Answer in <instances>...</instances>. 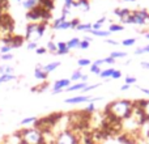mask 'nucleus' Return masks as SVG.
<instances>
[{
  "mask_svg": "<svg viewBox=\"0 0 149 144\" xmlns=\"http://www.w3.org/2000/svg\"><path fill=\"white\" fill-rule=\"evenodd\" d=\"M76 30H80V31H90V30H92V24H90V22L80 24V25L76 28Z\"/></svg>",
  "mask_w": 149,
  "mask_h": 144,
  "instance_id": "obj_25",
  "label": "nucleus"
},
{
  "mask_svg": "<svg viewBox=\"0 0 149 144\" xmlns=\"http://www.w3.org/2000/svg\"><path fill=\"white\" fill-rule=\"evenodd\" d=\"M89 33L93 34V36H97V37H105V38L110 36V31H109V30H102V29H101V30H93V29H92Z\"/></svg>",
  "mask_w": 149,
  "mask_h": 144,
  "instance_id": "obj_21",
  "label": "nucleus"
},
{
  "mask_svg": "<svg viewBox=\"0 0 149 144\" xmlns=\"http://www.w3.org/2000/svg\"><path fill=\"white\" fill-rule=\"evenodd\" d=\"M130 88H131V85H128V84H124V85H122V87H120V90H123V92H126V90H128Z\"/></svg>",
  "mask_w": 149,
  "mask_h": 144,
  "instance_id": "obj_47",
  "label": "nucleus"
},
{
  "mask_svg": "<svg viewBox=\"0 0 149 144\" xmlns=\"http://www.w3.org/2000/svg\"><path fill=\"white\" fill-rule=\"evenodd\" d=\"M63 1H64V5H63V7L67 8V9H71V8L73 7L74 0H63Z\"/></svg>",
  "mask_w": 149,
  "mask_h": 144,
  "instance_id": "obj_37",
  "label": "nucleus"
},
{
  "mask_svg": "<svg viewBox=\"0 0 149 144\" xmlns=\"http://www.w3.org/2000/svg\"><path fill=\"white\" fill-rule=\"evenodd\" d=\"M81 77H82V72H81V70H76V71H73V73H72V76H71V81H77L79 82L80 80H81Z\"/></svg>",
  "mask_w": 149,
  "mask_h": 144,
  "instance_id": "obj_24",
  "label": "nucleus"
},
{
  "mask_svg": "<svg viewBox=\"0 0 149 144\" xmlns=\"http://www.w3.org/2000/svg\"><path fill=\"white\" fill-rule=\"evenodd\" d=\"M110 57L111 58H114V59H120V58H124V57H127V52L126 51H113L110 54Z\"/></svg>",
  "mask_w": 149,
  "mask_h": 144,
  "instance_id": "obj_28",
  "label": "nucleus"
},
{
  "mask_svg": "<svg viewBox=\"0 0 149 144\" xmlns=\"http://www.w3.org/2000/svg\"><path fill=\"white\" fill-rule=\"evenodd\" d=\"M124 1H134V3H135L136 0H124Z\"/></svg>",
  "mask_w": 149,
  "mask_h": 144,
  "instance_id": "obj_57",
  "label": "nucleus"
},
{
  "mask_svg": "<svg viewBox=\"0 0 149 144\" xmlns=\"http://www.w3.org/2000/svg\"><path fill=\"white\" fill-rule=\"evenodd\" d=\"M52 144H80V139L73 129H65L55 135Z\"/></svg>",
  "mask_w": 149,
  "mask_h": 144,
  "instance_id": "obj_4",
  "label": "nucleus"
},
{
  "mask_svg": "<svg viewBox=\"0 0 149 144\" xmlns=\"http://www.w3.org/2000/svg\"><path fill=\"white\" fill-rule=\"evenodd\" d=\"M46 50H49V51H51L52 54H56L58 51V47H56V43H55L54 41H49L46 45Z\"/></svg>",
  "mask_w": 149,
  "mask_h": 144,
  "instance_id": "obj_27",
  "label": "nucleus"
},
{
  "mask_svg": "<svg viewBox=\"0 0 149 144\" xmlns=\"http://www.w3.org/2000/svg\"><path fill=\"white\" fill-rule=\"evenodd\" d=\"M26 18L30 22H46L47 24V21L51 18V12H47V10H45L39 5H37L31 10H28Z\"/></svg>",
  "mask_w": 149,
  "mask_h": 144,
  "instance_id": "obj_5",
  "label": "nucleus"
},
{
  "mask_svg": "<svg viewBox=\"0 0 149 144\" xmlns=\"http://www.w3.org/2000/svg\"><path fill=\"white\" fill-rule=\"evenodd\" d=\"M135 43H136V39L135 38H127V39H124V41L122 42L123 46H134Z\"/></svg>",
  "mask_w": 149,
  "mask_h": 144,
  "instance_id": "obj_31",
  "label": "nucleus"
},
{
  "mask_svg": "<svg viewBox=\"0 0 149 144\" xmlns=\"http://www.w3.org/2000/svg\"><path fill=\"white\" fill-rule=\"evenodd\" d=\"M103 63H105V62H103V59H97V60L94 62V64H95V66H100V67H101Z\"/></svg>",
  "mask_w": 149,
  "mask_h": 144,
  "instance_id": "obj_49",
  "label": "nucleus"
},
{
  "mask_svg": "<svg viewBox=\"0 0 149 144\" xmlns=\"http://www.w3.org/2000/svg\"><path fill=\"white\" fill-rule=\"evenodd\" d=\"M88 85V82H82V81H79L73 85H70V87L65 89V92H76V90H82L85 87Z\"/></svg>",
  "mask_w": 149,
  "mask_h": 144,
  "instance_id": "obj_15",
  "label": "nucleus"
},
{
  "mask_svg": "<svg viewBox=\"0 0 149 144\" xmlns=\"http://www.w3.org/2000/svg\"><path fill=\"white\" fill-rule=\"evenodd\" d=\"M71 85V80L70 79H60L56 80L52 85V94H58V93H62L63 90H65L68 87Z\"/></svg>",
  "mask_w": 149,
  "mask_h": 144,
  "instance_id": "obj_8",
  "label": "nucleus"
},
{
  "mask_svg": "<svg viewBox=\"0 0 149 144\" xmlns=\"http://www.w3.org/2000/svg\"><path fill=\"white\" fill-rule=\"evenodd\" d=\"M114 68H106V70H103L102 72L100 73V77L101 79H109L110 77L111 79V76H113V73H114Z\"/></svg>",
  "mask_w": 149,
  "mask_h": 144,
  "instance_id": "obj_22",
  "label": "nucleus"
},
{
  "mask_svg": "<svg viewBox=\"0 0 149 144\" xmlns=\"http://www.w3.org/2000/svg\"><path fill=\"white\" fill-rule=\"evenodd\" d=\"M141 66L143 68H145V70H149V62H141Z\"/></svg>",
  "mask_w": 149,
  "mask_h": 144,
  "instance_id": "obj_48",
  "label": "nucleus"
},
{
  "mask_svg": "<svg viewBox=\"0 0 149 144\" xmlns=\"http://www.w3.org/2000/svg\"><path fill=\"white\" fill-rule=\"evenodd\" d=\"M140 90H141L144 94H147V96H149V89H147V88H140Z\"/></svg>",
  "mask_w": 149,
  "mask_h": 144,
  "instance_id": "obj_50",
  "label": "nucleus"
},
{
  "mask_svg": "<svg viewBox=\"0 0 149 144\" xmlns=\"http://www.w3.org/2000/svg\"><path fill=\"white\" fill-rule=\"evenodd\" d=\"M135 82H136V77H134V76H127L126 77V84L132 85V84H135Z\"/></svg>",
  "mask_w": 149,
  "mask_h": 144,
  "instance_id": "obj_39",
  "label": "nucleus"
},
{
  "mask_svg": "<svg viewBox=\"0 0 149 144\" xmlns=\"http://www.w3.org/2000/svg\"><path fill=\"white\" fill-rule=\"evenodd\" d=\"M106 43H109V45H113V46H115V45H118V42H116V41H114V39L107 38V39H106Z\"/></svg>",
  "mask_w": 149,
  "mask_h": 144,
  "instance_id": "obj_46",
  "label": "nucleus"
},
{
  "mask_svg": "<svg viewBox=\"0 0 149 144\" xmlns=\"http://www.w3.org/2000/svg\"><path fill=\"white\" fill-rule=\"evenodd\" d=\"M124 30V25H120V24H111L109 25V31L110 33H116V31H122Z\"/></svg>",
  "mask_w": 149,
  "mask_h": 144,
  "instance_id": "obj_20",
  "label": "nucleus"
},
{
  "mask_svg": "<svg viewBox=\"0 0 149 144\" xmlns=\"http://www.w3.org/2000/svg\"><path fill=\"white\" fill-rule=\"evenodd\" d=\"M77 63H79L80 67H86V66H90V64H92L90 59H79V60H77Z\"/></svg>",
  "mask_w": 149,
  "mask_h": 144,
  "instance_id": "obj_33",
  "label": "nucleus"
},
{
  "mask_svg": "<svg viewBox=\"0 0 149 144\" xmlns=\"http://www.w3.org/2000/svg\"><path fill=\"white\" fill-rule=\"evenodd\" d=\"M89 45H90V42H88V41H80V45H79V49H81V50H86V49H89Z\"/></svg>",
  "mask_w": 149,
  "mask_h": 144,
  "instance_id": "obj_34",
  "label": "nucleus"
},
{
  "mask_svg": "<svg viewBox=\"0 0 149 144\" xmlns=\"http://www.w3.org/2000/svg\"><path fill=\"white\" fill-rule=\"evenodd\" d=\"M67 29H72V26H71V21L65 20V21H63L59 26H56L55 30H67Z\"/></svg>",
  "mask_w": 149,
  "mask_h": 144,
  "instance_id": "obj_26",
  "label": "nucleus"
},
{
  "mask_svg": "<svg viewBox=\"0 0 149 144\" xmlns=\"http://www.w3.org/2000/svg\"><path fill=\"white\" fill-rule=\"evenodd\" d=\"M24 37L21 36H7L5 38H3V42H4V45H9L12 49H17V47H20L21 45L24 43Z\"/></svg>",
  "mask_w": 149,
  "mask_h": 144,
  "instance_id": "obj_7",
  "label": "nucleus"
},
{
  "mask_svg": "<svg viewBox=\"0 0 149 144\" xmlns=\"http://www.w3.org/2000/svg\"><path fill=\"white\" fill-rule=\"evenodd\" d=\"M38 43L37 42H33V41H30V42H28V46H26V49L28 50H37L38 49Z\"/></svg>",
  "mask_w": 149,
  "mask_h": 144,
  "instance_id": "obj_35",
  "label": "nucleus"
},
{
  "mask_svg": "<svg viewBox=\"0 0 149 144\" xmlns=\"http://www.w3.org/2000/svg\"><path fill=\"white\" fill-rule=\"evenodd\" d=\"M73 8H79V9L84 10V12H88L90 9L89 0H76L73 3Z\"/></svg>",
  "mask_w": 149,
  "mask_h": 144,
  "instance_id": "obj_12",
  "label": "nucleus"
},
{
  "mask_svg": "<svg viewBox=\"0 0 149 144\" xmlns=\"http://www.w3.org/2000/svg\"><path fill=\"white\" fill-rule=\"evenodd\" d=\"M105 21H106V17H105V16H103L102 18H100V20L97 21V22H98V24H101V25H103V22H105Z\"/></svg>",
  "mask_w": 149,
  "mask_h": 144,
  "instance_id": "obj_52",
  "label": "nucleus"
},
{
  "mask_svg": "<svg viewBox=\"0 0 149 144\" xmlns=\"http://www.w3.org/2000/svg\"><path fill=\"white\" fill-rule=\"evenodd\" d=\"M47 24L46 22H29L26 25V31H25V38L29 42L33 41L37 42L43 37L45 31H46Z\"/></svg>",
  "mask_w": 149,
  "mask_h": 144,
  "instance_id": "obj_3",
  "label": "nucleus"
},
{
  "mask_svg": "<svg viewBox=\"0 0 149 144\" xmlns=\"http://www.w3.org/2000/svg\"><path fill=\"white\" fill-rule=\"evenodd\" d=\"M143 52H149V45H147L145 47H143Z\"/></svg>",
  "mask_w": 149,
  "mask_h": 144,
  "instance_id": "obj_53",
  "label": "nucleus"
},
{
  "mask_svg": "<svg viewBox=\"0 0 149 144\" xmlns=\"http://www.w3.org/2000/svg\"><path fill=\"white\" fill-rule=\"evenodd\" d=\"M37 117H26V118H24L22 121L20 122V126H31V124H36L37 122Z\"/></svg>",
  "mask_w": 149,
  "mask_h": 144,
  "instance_id": "obj_18",
  "label": "nucleus"
},
{
  "mask_svg": "<svg viewBox=\"0 0 149 144\" xmlns=\"http://www.w3.org/2000/svg\"><path fill=\"white\" fill-rule=\"evenodd\" d=\"M38 5L47 12H51L54 9V0H38Z\"/></svg>",
  "mask_w": 149,
  "mask_h": 144,
  "instance_id": "obj_13",
  "label": "nucleus"
},
{
  "mask_svg": "<svg viewBox=\"0 0 149 144\" xmlns=\"http://www.w3.org/2000/svg\"><path fill=\"white\" fill-rule=\"evenodd\" d=\"M115 15L120 18L122 24H128V17L131 16V10L127 9V8H116Z\"/></svg>",
  "mask_w": 149,
  "mask_h": 144,
  "instance_id": "obj_9",
  "label": "nucleus"
},
{
  "mask_svg": "<svg viewBox=\"0 0 149 144\" xmlns=\"http://www.w3.org/2000/svg\"><path fill=\"white\" fill-rule=\"evenodd\" d=\"M13 1H17V3H20V1H21V0H13Z\"/></svg>",
  "mask_w": 149,
  "mask_h": 144,
  "instance_id": "obj_58",
  "label": "nucleus"
},
{
  "mask_svg": "<svg viewBox=\"0 0 149 144\" xmlns=\"http://www.w3.org/2000/svg\"><path fill=\"white\" fill-rule=\"evenodd\" d=\"M120 77H122V71L115 70V71H114V73H113V76H111V79L118 80V79H120Z\"/></svg>",
  "mask_w": 149,
  "mask_h": 144,
  "instance_id": "obj_40",
  "label": "nucleus"
},
{
  "mask_svg": "<svg viewBox=\"0 0 149 144\" xmlns=\"http://www.w3.org/2000/svg\"><path fill=\"white\" fill-rule=\"evenodd\" d=\"M34 76H36V79L45 81V80L47 79V76H49V75L43 71V66H42V64H37L36 70H34Z\"/></svg>",
  "mask_w": 149,
  "mask_h": 144,
  "instance_id": "obj_11",
  "label": "nucleus"
},
{
  "mask_svg": "<svg viewBox=\"0 0 149 144\" xmlns=\"http://www.w3.org/2000/svg\"><path fill=\"white\" fill-rule=\"evenodd\" d=\"M12 80H16L15 73H3L0 75V84H4V82H9Z\"/></svg>",
  "mask_w": 149,
  "mask_h": 144,
  "instance_id": "obj_19",
  "label": "nucleus"
},
{
  "mask_svg": "<svg viewBox=\"0 0 149 144\" xmlns=\"http://www.w3.org/2000/svg\"><path fill=\"white\" fill-rule=\"evenodd\" d=\"M134 110V101L130 100H115L106 106V117L111 121L122 122L131 115Z\"/></svg>",
  "mask_w": 149,
  "mask_h": 144,
  "instance_id": "obj_1",
  "label": "nucleus"
},
{
  "mask_svg": "<svg viewBox=\"0 0 149 144\" xmlns=\"http://www.w3.org/2000/svg\"><path fill=\"white\" fill-rule=\"evenodd\" d=\"M60 66V62H58V60H55V62H51V63H49V64H46V66H43V71L46 72L47 75L50 73V72H52V71H55L58 67Z\"/></svg>",
  "mask_w": 149,
  "mask_h": 144,
  "instance_id": "obj_16",
  "label": "nucleus"
},
{
  "mask_svg": "<svg viewBox=\"0 0 149 144\" xmlns=\"http://www.w3.org/2000/svg\"><path fill=\"white\" fill-rule=\"evenodd\" d=\"M80 41H81V39H79V38H71L70 41L67 42V47H68V49H70V50L76 49V47H79Z\"/></svg>",
  "mask_w": 149,
  "mask_h": 144,
  "instance_id": "obj_23",
  "label": "nucleus"
},
{
  "mask_svg": "<svg viewBox=\"0 0 149 144\" xmlns=\"http://www.w3.org/2000/svg\"><path fill=\"white\" fill-rule=\"evenodd\" d=\"M21 144H46L45 134L37 127H26L18 131Z\"/></svg>",
  "mask_w": 149,
  "mask_h": 144,
  "instance_id": "obj_2",
  "label": "nucleus"
},
{
  "mask_svg": "<svg viewBox=\"0 0 149 144\" xmlns=\"http://www.w3.org/2000/svg\"><path fill=\"white\" fill-rule=\"evenodd\" d=\"M10 50H12V47H10L9 45H4V46L0 49V52H1V55L3 54H8V52H10Z\"/></svg>",
  "mask_w": 149,
  "mask_h": 144,
  "instance_id": "obj_36",
  "label": "nucleus"
},
{
  "mask_svg": "<svg viewBox=\"0 0 149 144\" xmlns=\"http://www.w3.org/2000/svg\"><path fill=\"white\" fill-rule=\"evenodd\" d=\"M135 54H137V55H140V54H144V52H143V49H141V47H139V49H136V50H135Z\"/></svg>",
  "mask_w": 149,
  "mask_h": 144,
  "instance_id": "obj_51",
  "label": "nucleus"
},
{
  "mask_svg": "<svg viewBox=\"0 0 149 144\" xmlns=\"http://www.w3.org/2000/svg\"><path fill=\"white\" fill-rule=\"evenodd\" d=\"M149 21V12L145 9H139L131 12L128 17V24H137V25H145Z\"/></svg>",
  "mask_w": 149,
  "mask_h": 144,
  "instance_id": "obj_6",
  "label": "nucleus"
},
{
  "mask_svg": "<svg viewBox=\"0 0 149 144\" xmlns=\"http://www.w3.org/2000/svg\"><path fill=\"white\" fill-rule=\"evenodd\" d=\"M90 72H92V73H95V75H100L101 72H102V70H101L100 66H95L94 63H92V64H90Z\"/></svg>",
  "mask_w": 149,
  "mask_h": 144,
  "instance_id": "obj_30",
  "label": "nucleus"
},
{
  "mask_svg": "<svg viewBox=\"0 0 149 144\" xmlns=\"http://www.w3.org/2000/svg\"><path fill=\"white\" fill-rule=\"evenodd\" d=\"M135 102H136V105L140 108V110H141L144 118L147 119V121H149V98H148V100L135 101Z\"/></svg>",
  "mask_w": 149,
  "mask_h": 144,
  "instance_id": "obj_10",
  "label": "nucleus"
},
{
  "mask_svg": "<svg viewBox=\"0 0 149 144\" xmlns=\"http://www.w3.org/2000/svg\"><path fill=\"white\" fill-rule=\"evenodd\" d=\"M0 59H1V60H12V59H13V55H12V52H8V54H3L1 57H0Z\"/></svg>",
  "mask_w": 149,
  "mask_h": 144,
  "instance_id": "obj_38",
  "label": "nucleus"
},
{
  "mask_svg": "<svg viewBox=\"0 0 149 144\" xmlns=\"http://www.w3.org/2000/svg\"><path fill=\"white\" fill-rule=\"evenodd\" d=\"M145 38H147V39H149V31H148L147 34H145Z\"/></svg>",
  "mask_w": 149,
  "mask_h": 144,
  "instance_id": "obj_56",
  "label": "nucleus"
},
{
  "mask_svg": "<svg viewBox=\"0 0 149 144\" xmlns=\"http://www.w3.org/2000/svg\"><path fill=\"white\" fill-rule=\"evenodd\" d=\"M97 87H100V84H92V85H89V84H88L86 87H85L84 89L81 90V92H82V93H88V92H90V90L95 89V88H97Z\"/></svg>",
  "mask_w": 149,
  "mask_h": 144,
  "instance_id": "obj_32",
  "label": "nucleus"
},
{
  "mask_svg": "<svg viewBox=\"0 0 149 144\" xmlns=\"http://www.w3.org/2000/svg\"><path fill=\"white\" fill-rule=\"evenodd\" d=\"M47 50H46V47H38V49L36 50V52L37 54H39V55H42V54H45Z\"/></svg>",
  "mask_w": 149,
  "mask_h": 144,
  "instance_id": "obj_45",
  "label": "nucleus"
},
{
  "mask_svg": "<svg viewBox=\"0 0 149 144\" xmlns=\"http://www.w3.org/2000/svg\"><path fill=\"white\" fill-rule=\"evenodd\" d=\"M7 7H8V0H0V12H3Z\"/></svg>",
  "mask_w": 149,
  "mask_h": 144,
  "instance_id": "obj_41",
  "label": "nucleus"
},
{
  "mask_svg": "<svg viewBox=\"0 0 149 144\" xmlns=\"http://www.w3.org/2000/svg\"><path fill=\"white\" fill-rule=\"evenodd\" d=\"M15 72V67H9V66H5L4 73H13Z\"/></svg>",
  "mask_w": 149,
  "mask_h": 144,
  "instance_id": "obj_43",
  "label": "nucleus"
},
{
  "mask_svg": "<svg viewBox=\"0 0 149 144\" xmlns=\"http://www.w3.org/2000/svg\"><path fill=\"white\" fill-rule=\"evenodd\" d=\"M56 47H58V51H56L58 55H65L71 51V50L67 47V42H58Z\"/></svg>",
  "mask_w": 149,
  "mask_h": 144,
  "instance_id": "obj_14",
  "label": "nucleus"
},
{
  "mask_svg": "<svg viewBox=\"0 0 149 144\" xmlns=\"http://www.w3.org/2000/svg\"><path fill=\"white\" fill-rule=\"evenodd\" d=\"M79 25H80L79 18H73V20H71V26H72V29H76Z\"/></svg>",
  "mask_w": 149,
  "mask_h": 144,
  "instance_id": "obj_42",
  "label": "nucleus"
},
{
  "mask_svg": "<svg viewBox=\"0 0 149 144\" xmlns=\"http://www.w3.org/2000/svg\"><path fill=\"white\" fill-rule=\"evenodd\" d=\"M37 5H38V0H24L22 1V7L28 10H31Z\"/></svg>",
  "mask_w": 149,
  "mask_h": 144,
  "instance_id": "obj_17",
  "label": "nucleus"
},
{
  "mask_svg": "<svg viewBox=\"0 0 149 144\" xmlns=\"http://www.w3.org/2000/svg\"><path fill=\"white\" fill-rule=\"evenodd\" d=\"M103 62L109 63V64H113V63H115V59H114V58H111V57H107V58H105V59H103Z\"/></svg>",
  "mask_w": 149,
  "mask_h": 144,
  "instance_id": "obj_44",
  "label": "nucleus"
},
{
  "mask_svg": "<svg viewBox=\"0 0 149 144\" xmlns=\"http://www.w3.org/2000/svg\"><path fill=\"white\" fill-rule=\"evenodd\" d=\"M84 41H88V42H92V38H90V37H85V38H84Z\"/></svg>",
  "mask_w": 149,
  "mask_h": 144,
  "instance_id": "obj_55",
  "label": "nucleus"
},
{
  "mask_svg": "<svg viewBox=\"0 0 149 144\" xmlns=\"http://www.w3.org/2000/svg\"><path fill=\"white\" fill-rule=\"evenodd\" d=\"M85 113L88 114V115H90V114H93L95 111V106H94V102H89V105L85 108Z\"/></svg>",
  "mask_w": 149,
  "mask_h": 144,
  "instance_id": "obj_29",
  "label": "nucleus"
},
{
  "mask_svg": "<svg viewBox=\"0 0 149 144\" xmlns=\"http://www.w3.org/2000/svg\"><path fill=\"white\" fill-rule=\"evenodd\" d=\"M4 70H5V66H0V75L4 73Z\"/></svg>",
  "mask_w": 149,
  "mask_h": 144,
  "instance_id": "obj_54",
  "label": "nucleus"
}]
</instances>
